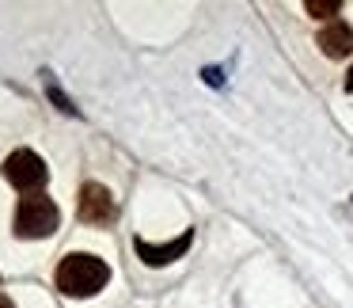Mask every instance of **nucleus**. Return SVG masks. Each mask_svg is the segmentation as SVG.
Wrapping results in <instances>:
<instances>
[{
	"instance_id": "nucleus-1",
	"label": "nucleus",
	"mask_w": 353,
	"mask_h": 308,
	"mask_svg": "<svg viewBox=\"0 0 353 308\" xmlns=\"http://www.w3.org/2000/svg\"><path fill=\"white\" fill-rule=\"evenodd\" d=\"M54 282L65 297H95V293L110 282V267L92 251H72L57 262Z\"/></svg>"
},
{
	"instance_id": "nucleus-2",
	"label": "nucleus",
	"mask_w": 353,
	"mask_h": 308,
	"mask_svg": "<svg viewBox=\"0 0 353 308\" xmlns=\"http://www.w3.org/2000/svg\"><path fill=\"white\" fill-rule=\"evenodd\" d=\"M16 236L23 240H42L50 236V232L61 224V209L54 206V198H46V194H27V198H19L16 206Z\"/></svg>"
},
{
	"instance_id": "nucleus-3",
	"label": "nucleus",
	"mask_w": 353,
	"mask_h": 308,
	"mask_svg": "<svg viewBox=\"0 0 353 308\" xmlns=\"http://www.w3.org/2000/svg\"><path fill=\"white\" fill-rule=\"evenodd\" d=\"M4 179H8L16 191L23 194H39V186H46L50 179V168L46 160H42L39 153H31V148H16V153H8V160H4Z\"/></svg>"
},
{
	"instance_id": "nucleus-4",
	"label": "nucleus",
	"mask_w": 353,
	"mask_h": 308,
	"mask_svg": "<svg viewBox=\"0 0 353 308\" xmlns=\"http://www.w3.org/2000/svg\"><path fill=\"white\" fill-rule=\"evenodd\" d=\"M77 217L84 224H110L118 217V202L103 183H84L77 198Z\"/></svg>"
},
{
	"instance_id": "nucleus-5",
	"label": "nucleus",
	"mask_w": 353,
	"mask_h": 308,
	"mask_svg": "<svg viewBox=\"0 0 353 308\" xmlns=\"http://www.w3.org/2000/svg\"><path fill=\"white\" fill-rule=\"evenodd\" d=\"M190 244H194V232L186 229L175 244H148V240L137 236V240H133V251H137L148 267H168V262L179 259V255H186V247H190Z\"/></svg>"
},
{
	"instance_id": "nucleus-6",
	"label": "nucleus",
	"mask_w": 353,
	"mask_h": 308,
	"mask_svg": "<svg viewBox=\"0 0 353 308\" xmlns=\"http://www.w3.org/2000/svg\"><path fill=\"white\" fill-rule=\"evenodd\" d=\"M319 50L327 57H350L353 54V27H345V23H327L319 31Z\"/></svg>"
},
{
	"instance_id": "nucleus-7",
	"label": "nucleus",
	"mask_w": 353,
	"mask_h": 308,
	"mask_svg": "<svg viewBox=\"0 0 353 308\" xmlns=\"http://www.w3.org/2000/svg\"><path fill=\"white\" fill-rule=\"evenodd\" d=\"M42 80H46V95L54 99V107H57V110H65V115H80V107H77V103H72L69 95H65L61 88H57L54 73H42Z\"/></svg>"
},
{
	"instance_id": "nucleus-8",
	"label": "nucleus",
	"mask_w": 353,
	"mask_h": 308,
	"mask_svg": "<svg viewBox=\"0 0 353 308\" xmlns=\"http://www.w3.org/2000/svg\"><path fill=\"white\" fill-rule=\"evenodd\" d=\"M307 12H312V16H334V12H342V0H307L304 4Z\"/></svg>"
},
{
	"instance_id": "nucleus-9",
	"label": "nucleus",
	"mask_w": 353,
	"mask_h": 308,
	"mask_svg": "<svg viewBox=\"0 0 353 308\" xmlns=\"http://www.w3.org/2000/svg\"><path fill=\"white\" fill-rule=\"evenodd\" d=\"M345 92H353V69H350V77H345Z\"/></svg>"
},
{
	"instance_id": "nucleus-10",
	"label": "nucleus",
	"mask_w": 353,
	"mask_h": 308,
	"mask_svg": "<svg viewBox=\"0 0 353 308\" xmlns=\"http://www.w3.org/2000/svg\"><path fill=\"white\" fill-rule=\"evenodd\" d=\"M0 308H16V305H12V300H8V297H0Z\"/></svg>"
}]
</instances>
